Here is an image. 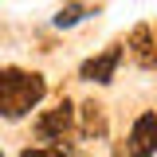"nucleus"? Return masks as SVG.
Segmentation results:
<instances>
[{
	"label": "nucleus",
	"mask_w": 157,
	"mask_h": 157,
	"mask_svg": "<svg viewBox=\"0 0 157 157\" xmlns=\"http://www.w3.org/2000/svg\"><path fill=\"white\" fill-rule=\"evenodd\" d=\"M130 51H134V63L137 67H145V71H153L157 67V47H153V32L141 24L134 28V36H130Z\"/></svg>",
	"instance_id": "5"
},
{
	"label": "nucleus",
	"mask_w": 157,
	"mask_h": 157,
	"mask_svg": "<svg viewBox=\"0 0 157 157\" xmlns=\"http://www.w3.org/2000/svg\"><path fill=\"white\" fill-rule=\"evenodd\" d=\"M126 153H130V157H153L157 153V114H141L134 122Z\"/></svg>",
	"instance_id": "3"
},
{
	"label": "nucleus",
	"mask_w": 157,
	"mask_h": 157,
	"mask_svg": "<svg viewBox=\"0 0 157 157\" xmlns=\"http://www.w3.org/2000/svg\"><path fill=\"white\" fill-rule=\"evenodd\" d=\"M24 157H67L59 145H36V149H24Z\"/></svg>",
	"instance_id": "8"
},
{
	"label": "nucleus",
	"mask_w": 157,
	"mask_h": 157,
	"mask_svg": "<svg viewBox=\"0 0 157 157\" xmlns=\"http://www.w3.org/2000/svg\"><path fill=\"white\" fill-rule=\"evenodd\" d=\"M82 16H90V8H86V4H63V8H59V16H55V28H75Z\"/></svg>",
	"instance_id": "6"
},
{
	"label": "nucleus",
	"mask_w": 157,
	"mask_h": 157,
	"mask_svg": "<svg viewBox=\"0 0 157 157\" xmlns=\"http://www.w3.org/2000/svg\"><path fill=\"white\" fill-rule=\"evenodd\" d=\"M47 90L43 75L20 71V67H0V118H24Z\"/></svg>",
	"instance_id": "1"
},
{
	"label": "nucleus",
	"mask_w": 157,
	"mask_h": 157,
	"mask_svg": "<svg viewBox=\"0 0 157 157\" xmlns=\"http://www.w3.org/2000/svg\"><path fill=\"white\" fill-rule=\"evenodd\" d=\"M118 63H122V47H106L102 55L86 59L78 75L86 78V82H110V78H114V71H118Z\"/></svg>",
	"instance_id": "4"
},
{
	"label": "nucleus",
	"mask_w": 157,
	"mask_h": 157,
	"mask_svg": "<svg viewBox=\"0 0 157 157\" xmlns=\"http://www.w3.org/2000/svg\"><path fill=\"white\" fill-rule=\"evenodd\" d=\"M0 157H4V153H0Z\"/></svg>",
	"instance_id": "9"
},
{
	"label": "nucleus",
	"mask_w": 157,
	"mask_h": 157,
	"mask_svg": "<svg viewBox=\"0 0 157 157\" xmlns=\"http://www.w3.org/2000/svg\"><path fill=\"white\" fill-rule=\"evenodd\" d=\"M75 130V110H71V102H59L55 110H47V114L36 122V134L43 141H63V137Z\"/></svg>",
	"instance_id": "2"
},
{
	"label": "nucleus",
	"mask_w": 157,
	"mask_h": 157,
	"mask_svg": "<svg viewBox=\"0 0 157 157\" xmlns=\"http://www.w3.org/2000/svg\"><path fill=\"white\" fill-rule=\"evenodd\" d=\"M82 122H86V134H106V118H102V106H94V102H86L82 106Z\"/></svg>",
	"instance_id": "7"
}]
</instances>
